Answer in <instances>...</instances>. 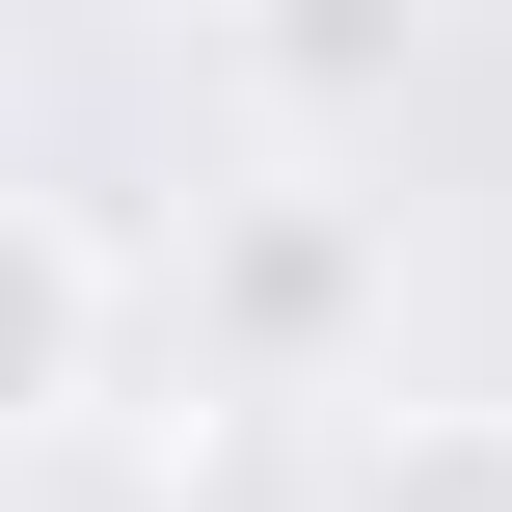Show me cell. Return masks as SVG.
<instances>
[{"mask_svg":"<svg viewBox=\"0 0 512 512\" xmlns=\"http://www.w3.org/2000/svg\"><path fill=\"white\" fill-rule=\"evenodd\" d=\"M351 324H378V216H351V189H270V216L189 243V351H243V378H351Z\"/></svg>","mask_w":512,"mask_h":512,"instance_id":"obj_1","label":"cell"},{"mask_svg":"<svg viewBox=\"0 0 512 512\" xmlns=\"http://www.w3.org/2000/svg\"><path fill=\"white\" fill-rule=\"evenodd\" d=\"M81 378H108V243H81L54 189H0V459H27Z\"/></svg>","mask_w":512,"mask_h":512,"instance_id":"obj_2","label":"cell"},{"mask_svg":"<svg viewBox=\"0 0 512 512\" xmlns=\"http://www.w3.org/2000/svg\"><path fill=\"white\" fill-rule=\"evenodd\" d=\"M243 54H270V108H378L405 54H432V0H216Z\"/></svg>","mask_w":512,"mask_h":512,"instance_id":"obj_3","label":"cell"},{"mask_svg":"<svg viewBox=\"0 0 512 512\" xmlns=\"http://www.w3.org/2000/svg\"><path fill=\"white\" fill-rule=\"evenodd\" d=\"M351 512H512V405H378L351 432Z\"/></svg>","mask_w":512,"mask_h":512,"instance_id":"obj_4","label":"cell"}]
</instances>
